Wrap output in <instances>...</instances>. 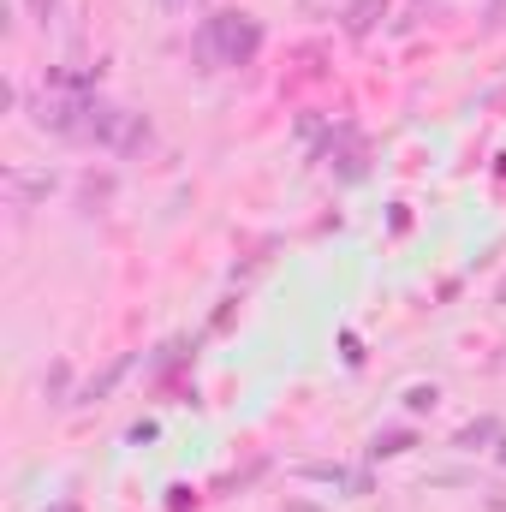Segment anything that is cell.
Instances as JSON below:
<instances>
[{
    "label": "cell",
    "instance_id": "cell-1",
    "mask_svg": "<svg viewBox=\"0 0 506 512\" xmlns=\"http://www.w3.org/2000/svg\"><path fill=\"white\" fill-rule=\"evenodd\" d=\"M191 54H197L203 72L251 66L256 54H262V18H256V12H209V18H197Z\"/></svg>",
    "mask_w": 506,
    "mask_h": 512
},
{
    "label": "cell",
    "instance_id": "cell-2",
    "mask_svg": "<svg viewBox=\"0 0 506 512\" xmlns=\"http://www.w3.org/2000/svg\"><path fill=\"white\" fill-rule=\"evenodd\" d=\"M131 364H137L131 352H120L114 364H102V370H96L90 382H84V387H78V393H72V405H102V399H108V393H114V387H120V382H126V376H131Z\"/></svg>",
    "mask_w": 506,
    "mask_h": 512
},
{
    "label": "cell",
    "instance_id": "cell-3",
    "mask_svg": "<svg viewBox=\"0 0 506 512\" xmlns=\"http://www.w3.org/2000/svg\"><path fill=\"white\" fill-rule=\"evenodd\" d=\"M54 185H60V179H54L48 167H42V173H24V167H6V173H0V191H6L12 203H42Z\"/></svg>",
    "mask_w": 506,
    "mask_h": 512
},
{
    "label": "cell",
    "instance_id": "cell-4",
    "mask_svg": "<svg viewBox=\"0 0 506 512\" xmlns=\"http://www.w3.org/2000/svg\"><path fill=\"white\" fill-rule=\"evenodd\" d=\"M298 477L328 483V489H346V495H370V471H346V465H304Z\"/></svg>",
    "mask_w": 506,
    "mask_h": 512
},
{
    "label": "cell",
    "instance_id": "cell-5",
    "mask_svg": "<svg viewBox=\"0 0 506 512\" xmlns=\"http://www.w3.org/2000/svg\"><path fill=\"white\" fill-rule=\"evenodd\" d=\"M453 447H459V453H495V447H501V423H495V417H471V423L453 435Z\"/></svg>",
    "mask_w": 506,
    "mask_h": 512
},
{
    "label": "cell",
    "instance_id": "cell-6",
    "mask_svg": "<svg viewBox=\"0 0 506 512\" xmlns=\"http://www.w3.org/2000/svg\"><path fill=\"white\" fill-rule=\"evenodd\" d=\"M381 18H387V0H352L346 12H340V24H346V36H370Z\"/></svg>",
    "mask_w": 506,
    "mask_h": 512
},
{
    "label": "cell",
    "instance_id": "cell-7",
    "mask_svg": "<svg viewBox=\"0 0 506 512\" xmlns=\"http://www.w3.org/2000/svg\"><path fill=\"white\" fill-rule=\"evenodd\" d=\"M417 441H411V429H381L376 441H370V459H399V453H411Z\"/></svg>",
    "mask_w": 506,
    "mask_h": 512
},
{
    "label": "cell",
    "instance_id": "cell-8",
    "mask_svg": "<svg viewBox=\"0 0 506 512\" xmlns=\"http://www.w3.org/2000/svg\"><path fill=\"white\" fill-rule=\"evenodd\" d=\"M42 393H48L54 405H72V370H66V364H54V370L42 376Z\"/></svg>",
    "mask_w": 506,
    "mask_h": 512
},
{
    "label": "cell",
    "instance_id": "cell-9",
    "mask_svg": "<svg viewBox=\"0 0 506 512\" xmlns=\"http://www.w3.org/2000/svg\"><path fill=\"white\" fill-rule=\"evenodd\" d=\"M435 399H441V387H411L405 393V411H435Z\"/></svg>",
    "mask_w": 506,
    "mask_h": 512
},
{
    "label": "cell",
    "instance_id": "cell-10",
    "mask_svg": "<svg viewBox=\"0 0 506 512\" xmlns=\"http://www.w3.org/2000/svg\"><path fill=\"white\" fill-rule=\"evenodd\" d=\"M114 197V179H90L84 185V209H96V203H108Z\"/></svg>",
    "mask_w": 506,
    "mask_h": 512
},
{
    "label": "cell",
    "instance_id": "cell-11",
    "mask_svg": "<svg viewBox=\"0 0 506 512\" xmlns=\"http://www.w3.org/2000/svg\"><path fill=\"white\" fill-rule=\"evenodd\" d=\"M24 6H30V18H36L42 30H48V24L60 18V0H24Z\"/></svg>",
    "mask_w": 506,
    "mask_h": 512
},
{
    "label": "cell",
    "instance_id": "cell-12",
    "mask_svg": "<svg viewBox=\"0 0 506 512\" xmlns=\"http://www.w3.org/2000/svg\"><path fill=\"white\" fill-rule=\"evenodd\" d=\"M340 352H346V364H352V370L364 364V346H358V334H340Z\"/></svg>",
    "mask_w": 506,
    "mask_h": 512
},
{
    "label": "cell",
    "instance_id": "cell-13",
    "mask_svg": "<svg viewBox=\"0 0 506 512\" xmlns=\"http://www.w3.org/2000/svg\"><path fill=\"white\" fill-rule=\"evenodd\" d=\"M483 18H489V30H506V0H489V12H483Z\"/></svg>",
    "mask_w": 506,
    "mask_h": 512
},
{
    "label": "cell",
    "instance_id": "cell-14",
    "mask_svg": "<svg viewBox=\"0 0 506 512\" xmlns=\"http://www.w3.org/2000/svg\"><path fill=\"white\" fill-rule=\"evenodd\" d=\"M155 435H161L155 423H131V447H143V441H155Z\"/></svg>",
    "mask_w": 506,
    "mask_h": 512
},
{
    "label": "cell",
    "instance_id": "cell-15",
    "mask_svg": "<svg viewBox=\"0 0 506 512\" xmlns=\"http://www.w3.org/2000/svg\"><path fill=\"white\" fill-rule=\"evenodd\" d=\"M286 512H322V507H310V501H292V507H286Z\"/></svg>",
    "mask_w": 506,
    "mask_h": 512
},
{
    "label": "cell",
    "instance_id": "cell-16",
    "mask_svg": "<svg viewBox=\"0 0 506 512\" xmlns=\"http://www.w3.org/2000/svg\"><path fill=\"white\" fill-rule=\"evenodd\" d=\"M495 459H501V465H506V435H501V447H495Z\"/></svg>",
    "mask_w": 506,
    "mask_h": 512
},
{
    "label": "cell",
    "instance_id": "cell-17",
    "mask_svg": "<svg viewBox=\"0 0 506 512\" xmlns=\"http://www.w3.org/2000/svg\"><path fill=\"white\" fill-rule=\"evenodd\" d=\"M167 6H185V0H167Z\"/></svg>",
    "mask_w": 506,
    "mask_h": 512
},
{
    "label": "cell",
    "instance_id": "cell-18",
    "mask_svg": "<svg viewBox=\"0 0 506 512\" xmlns=\"http://www.w3.org/2000/svg\"><path fill=\"white\" fill-rule=\"evenodd\" d=\"M54 512H72V507H54Z\"/></svg>",
    "mask_w": 506,
    "mask_h": 512
},
{
    "label": "cell",
    "instance_id": "cell-19",
    "mask_svg": "<svg viewBox=\"0 0 506 512\" xmlns=\"http://www.w3.org/2000/svg\"><path fill=\"white\" fill-rule=\"evenodd\" d=\"M501 298H506V286H501Z\"/></svg>",
    "mask_w": 506,
    "mask_h": 512
}]
</instances>
